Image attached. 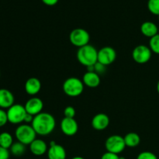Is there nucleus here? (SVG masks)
<instances>
[{"label":"nucleus","instance_id":"nucleus-36","mask_svg":"<svg viewBox=\"0 0 159 159\" xmlns=\"http://www.w3.org/2000/svg\"><path fill=\"white\" fill-rule=\"evenodd\" d=\"M158 20H159V15H158Z\"/></svg>","mask_w":159,"mask_h":159},{"label":"nucleus","instance_id":"nucleus-7","mask_svg":"<svg viewBox=\"0 0 159 159\" xmlns=\"http://www.w3.org/2000/svg\"><path fill=\"white\" fill-rule=\"evenodd\" d=\"M105 148L107 152L118 155L124 152L126 148L124 138L120 135H112L107 139Z\"/></svg>","mask_w":159,"mask_h":159},{"label":"nucleus","instance_id":"nucleus-12","mask_svg":"<svg viewBox=\"0 0 159 159\" xmlns=\"http://www.w3.org/2000/svg\"><path fill=\"white\" fill-rule=\"evenodd\" d=\"M48 159H66V151L60 144L51 141L48 150Z\"/></svg>","mask_w":159,"mask_h":159},{"label":"nucleus","instance_id":"nucleus-22","mask_svg":"<svg viewBox=\"0 0 159 159\" xmlns=\"http://www.w3.org/2000/svg\"><path fill=\"white\" fill-rule=\"evenodd\" d=\"M149 48L151 51L155 54H159V34L154 36L153 37L150 38L149 41Z\"/></svg>","mask_w":159,"mask_h":159},{"label":"nucleus","instance_id":"nucleus-11","mask_svg":"<svg viewBox=\"0 0 159 159\" xmlns=\"http://www.w3.org/2000/svg\"><path fill=\"white\" fill-rule=\"evenodd\" d=\"M24 107L26 109V113L34 116L42 113L43 108V102L40 98L33 97L26 101Z\"/></svg>","mask_w":159,"mask_h":159},{"label":"nucleus","instance_id":"nucleus-21","mask_svg":"<svg viewBox=\"0 0 159 159\" xmlns=\"http://www.w3.org/2000/svg\"><path fill=\"white\" fill-rule=\"evenodd\" d=\"M25 146H26L25 144H22V143L19 142V141L13 143L10 148H9L10 149V152L14 156H22L25 153V152H26V147Z\"/></svg>","mask_w":159,"mask_h":159},{"label":"nucleus","instance_id":"nucleus-16","mask_svg":"<svg viewBox=\"0 0 159 159\" xmlns=\"http://www.w3.org/2000/svg\"><path fill=\"white\" fill-rule=\"evenodd\" d=\"M30 150L33 155L36 156H41L48 152V145L46 142L41 139L36 138L30 144Z\"/></svg>","mask_w":159,"mask_h":159},{"label":"nucleus","instance_id":"nucleus-27","mask_svg":"<svg viewBox=\"0 0 159 159\" xmlns=\"http://www.w3.org/2000/svg\"><path fill=\"white\" fill-rule=\"evenodd\" d=\"M94 71L98 75L102 74V73H104L106 71V65H102V64L97 61L94 65Z\"/></svg>","mask_w":159,"mask_h":159},{"label":"nucleus","instance_id":"nucleus-17","mask_svg":"<svg viewBox=\"0 0 159 159\" xmlns=\"http://www.w3.org/2000/svg\"><path fill=\"white\" fill-rule=\"evenodd\" d=\"M82 82L89 88H96L100 84V77L95 71H86L82 78Z\"/></svg>","mask_w":159,"mask_h":159},{"label":"nucleus","instance_id":"nucleus-5","mask_svg":"<svg viewBox=\"0 0 159 159\" xmlns=\"http://www.w3.org/2000/svg\"><path fill=\"white\" fill-rule=\"evenodd\" d=\"M8 121L12 124H19L24 122L25 116L26 115V109L21 104H13L6 111Z\"/></svg>","mask_w":159,"mask_h":159},{"label":"nucleus","instance_id":"nucleus-4","mask_svg":"<svg viewBox=\"0 0 159 159\" xmlns=\"http://www.w3.org/2000/svg\"><path fill=\"white\" fill-rule=\"evenodd\" d=\"M83 90V82L78 78H68L63 83L64 93L70 97H77V96H80Z\"/></svg>","mask_w":159,"mask_h":159},{"label":"nucleus","instance_id":"nucleus-25","mask_svg":"<svg viewBox=\"0 0 159 159\" xmlns=\"http://www.w3.org/2000/svg\"><path fill=\"white\" fill-rule=\"evenodd\" d=\"M64 115H65V117L74 118L75 116V110L71 106H68L64 110Z\"/></svg>","mask_w":159,"mask_h":159},{"label":"nucleus","instance_id":"nucleus-9","mask_svg":"<svg viewBox=\"0 0 159 159\" xmlns=\"http://www.w3.org/2000/svg\"><path fill=\"white\" fill-rule=\"evenodd\" d=\"M116 58V52L111 47H104L98 51V62L106 66L113 63Z\"/></svg>","mask_w":159,"mask_h":159},{"label":"nucleus","instance_id":"nucleus-3","mask_svg":"<svg viewBox=\"0 0 159 159\" xmlns=\"http://www.w3.org/2000/svg\"><path fill=\"white\" fill-rule=\"evenodd\" d=\"M17 141L25 145H30L36 139L37 133L33 127L29 124H23L18 126L15 131Z\"/></svg>","mask_w":159,"mask_h":159},{"label":"nucleus","instance_id":"nucleus-35","mask_svg":"<svg viewBox=\"0 0 159 159\" xmlns=\"http://www.w3.org/2000/svg\"><path fill=\"white\" fill-rule=\"evenodd\" d=\"M158 34H159V27H158Z\"/></svg>","mask_w":159,"mask_h":159},{"label":"nucleus","instance_id":"nucleus-26","mask_svg":"<svg viewBox=\"0 0 159 159\" xmlns=\"http://www.w3.org/2000/svg\"><path fill=\"white\" fill-rule=\"evenodd\" d=\"M8 122L7 113L3 109H0V127L6 125Z\"/></svg>","mask_w":159,"mask_h":159},{"label":"nucleus","instance_id":"nucleus-18","mask_svg":"<svg viewBox=\"0 0 159 159\" xmlns=\"http://www.w3.org/2000/svg\"><path fill=\"white\" fill-rule=\"evenodd\" d=\"M141 32L145 37L152 38L157 35L158 33V27L155 23L151 21H146L141 26Z\"/></svg>","mask_w":159,"mask_h":159},{"label":"nucleus","instance_id":"nucleus-28","mask_svg":"<svg viewBox=\"0 0 159 159\" xmlns=\"http://www.w3.org/2000/svg\"><path fill=\"white\" fill-rule=\"evenodd\" d=\"M10 156V152L9 149L4 148L0 146V159H9Z\"/></svg>","mask_w":159,"mask_h":159},{"label":"nucleus","instance_id":"nucleus-10","mask_svg":"<svg viewBox=\"0 0 159 159\" xmlns=\"http://www.w3.org/2000/svg\"><path fill=\"white\" fill-rule=\"evenodd\" d=\"M61 129L66 136H74L78 132L79 125L74 118L64 117L61 122Z\"/></svg>","mask_w":159,"mask_h":159},{"label":"nucleus","instance_id":"nucleus-20","mask_svg":"<svg viewBox=\"0 0 159 159\" xmlns=\"http://www.w3.org/2000/svg\"><path fill=\"white\" fill-rule=\"evenodd\" d=\"M13 144V138L8 132H2L0 134V146L4 148L9 149Z\"/></svg>","mask_w":159,"mask_h":159},{"label":"nucleus","instance_id":"nucleus-15","mask_svg":"<svg viewBox=\"0 0 159 159\" xmlns=\"http://www.w3.org/2000/svg\"><path fill=\"white\" fill-rule=\"evenodd\" d=\"M14 104V96L9 90L0 89V109H9Z\"/></svg>","mask_w":159,"mask_h":159},{"label":"nucleus","instance_id":"nucleus-31","mask_svg":"<svg viewBox=\"0 0 159 159\" xmlns=\"http://www.w3.org/2000/svg\"><path fill=\"white\" fill-rule=\"evenodd\" d=\"M34 117V116H32V115L29 114V113H26V116H25V119H24V123H26V124H30V123H31V124H32Z\"/></svg>","mask_w":159,"mask_h":159},{"label":"nucleus","instance_id":"nucleus-33","mask_svg":"<svg viewBox=\"0 0 159 159\" xmlns=\"http://www.w3.org/2000/svg\"><path fill=\"white\" fill-rule=\"evenodd\" d=\"M157 91H158V93L159 94V81L158 82V84H157Z\"/></svg>","mask_w":159,"mask_h":159},{"label":"nucleus","instance_id":"nucleus-1","mask_svg":"<svg viewBox=\"0 0 159 159\" xmlns=\"http://www.w3.org/2000/svg\"><path fill=\"white\" fill-rule=\"evenodd\" d=\"M56 121L54 116L48 113H42L34 116L31 126L37 134L47 136L52 133L55 128Z\"/></svg>","mask_w":159,"mask_h":159},{"label":"nucleus","instance_id":"nucleus-19","mask_svg":"<svg viewBox=\"0 0 159 159\" xmlns=\"http://www.w3.org/2000/svg\"><path fill=\"white\" fill-rule=\"evenodd\" d=\"M124 141H125L126 147L134 148L137 147L141 142V138L139 135L136 133H128L124 137Z\"/></svg>","mask_w":159,"mask_h":159},{"label":"nucleus","instance_id":"nucleus-6","mask_svg":"<svg viewBox=\"0 0 159 159\" xmlns=\"http://www.w3.org/2000/svg\"><path fill=\"white\" fill-rule=\"evenodd\" d=\"M69 40L71 44L80 48L89 44L90 36L86 30L82 28H76L70 33Z\"/></svg>","mask_w":159,"mask_h":159},{"label":"nucleus","instance_id":"nucleus-32","mask_svg":"<svg viewBox=\"0 0 159 159\" xmlns=\"http://www.w3.org/2000/svg\"><path fill=\"white\" fill-rule=\"evenodd\" d=\"M71 159H85V158H82V157H80V156H75V157H74V158H72Z\"/></svg>","mask_w":159,"mask_h":159},{"label":"nucleus","instance_id":"nucleus-29","mask_svg":"<svg viewBox=\"0 0 159 159\" xmlns=\"http://www.w3.org/2000/svg\"><path fill=\"white\" fill-rule=\"evenodd\" d=\"M119 157L120 156H118V155L116 154L107 152L102 155L101 159H119Z\"/></svg>","mask_w":159,"mask_h":159},{"label":"nucleus","instance_id":"nucleus-8","mask_svg":"<svg viewBox=\"0 0 159 159\" xmlns=\"http://www.w3.org/2000/svg\"><path fill=\"white\" fill-rule=\"evenodd\" d=\"M152 51L150 48L146 45H138L132 52V57L134 61L138 64H145L150 61L152 57Z\"/></svg>","mask_w":159,"mask_h":159},{"label":"nucleus","instance_id":"nucleus-34","mask_svg":"<svg viewBox=\"0 0 159 159\" xmlns=\"http://www.w3.org/2000/svg\"><path fill=\"white\" fill-rule=\"evenodd\" d=\"M119 159H126V158H124V157H122V156H121V157H119Z\"/></svg>","mask_w":159,"mask_h":159},{"label":"nucleus","instance_id":"nucleus-14","mask_svg":"<svg viewBox=\"0 0 159 159\" xmlns=\"http://www.w3.org/2000/svg\"><path fill=\"white\" fill-rule=\"evenodd\" d=\"M25 91L30 96H35L41 89V82L37 78H30L25 82Z\"/></svg>","mask_w":159,"mask_h":159},{"label":"nucleus","instance_id":"nucleus-2","mask_svg":"<svg viewBox=\"0 0 159 159\" xmlns=\"http://www.w3.org/2000/svg\"><path fill=\"white\" fill-rule=\"evenodd\" d=\"M77 59L79 63L84 66H93L98 61V51L92 45H85L79 48L77 51Z\"/></svg>","mask_w":159,"mask_h":159},{"label":"nucleus","instance_id":"nucleus-13","mask_svg":"<svg viewBox=\"0 0 159 159\" xmlns=\"http://www.w3.org/2000/svg\"><path fill=\"white\" fill-rule=\"evenodd\" d=\"M110 124V118L105 113H98L92 120V127L96 130H103Z\"/></svg>","mask_w":159,"mask_h":159},{"label":"nucleus","instance_id":"nucleus-24","mask_svg":"<svg viewBox=\"0 0 159 159\" xmlns=\"http://www.w3.org/2000/svg\"><path fill=\"white\" fill-rule=\"evenodd\" d=\"M137 159H158L156 155L151 152H141L137 157Z\"/></svg>","mask_w":159,"mask_h":159},{"label":"nucleus","instance_id":"nucleus-30","mask_svg":"<svg viewBox=\"0 0 159 159\" xmlns=\"http://www.w3.org/2000/svg\"><path fill=\"white\" fill-rule=\"evenodd\" d=\"M43 2V4L47 5V6H55L57 2H58L59 0H41Z\"/></svg>","mask_w":159,"mask_h":159},{"label":"nucleus","instance_id":"nucleus-23","mask_svg":"<svg viewBox=\"0 0 159 159\" xmlns=\"http://www.w3.org/2000/svg\"><path fill=\"white\" fill-rule=\"evenodd\" d=\"M148 9L154 15H159V0H148Z\"/></svg>","mask_w":159,"mask_h":159}]
</instances>
